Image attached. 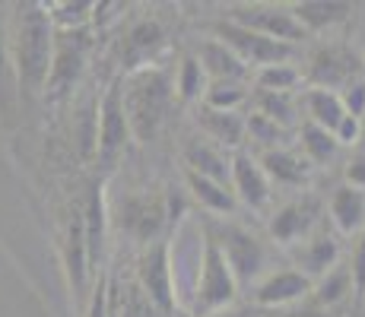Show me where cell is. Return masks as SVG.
<instances>
[{
  "instance_id": "cell-1",
  "label": "cell",
  "mask_w": 365,
  "mask_h": 317,
  "mask_svg": "<svg viewBox=\"0 0 365 317\" xmlns=\"http://www.w3.org/2000/svg\"><path fill=\"white\" fill-rule=\"evenodd\" d=\"M54 38L58 29L45 4H13L10 6V51L19 83V105L29 111L45 102L48 76L54 61Z\"/></svg>"
},
{
  "instance_id": "cell-2",
  "label": "cell",
  "mask_w": 365,
  "mask_h": 317,
  "mask_svg": "<svg viewBox=\"0 0 365 317\" xmlns=\"http://www.w3.org/2000/svg\"><path fill=\"white\" fill-rule=\"evenodd\" d=\"M175 98H178L175 70L168 67L153 63V67L133 70V73L124 76V108H128L130 133L140 146L153 143L159 137Z\"/></svg>"
},
{
  "instance_id": "cell-3",
  "label": "cell",
  "mask_w": 365,
  "mask_h": 317,
  "mask_svg": "<svg viewBox=\"0 0 365 317\" xmlns=\"http://www.w3.org/2000/svg\"><path fill=\"white\" fill-rule=\"evenodd\" d=\"M207 225H210V232H213L216 244H220L222 254H226L229 266H232L238 289H255L267 273L273 270L267 241H261L251 229H245V225H238L232 219L207 222Z\"/></svg>"
},
{
  "instance_id": "cell-4",
  "label": "cell",
  "mask_w": 365,
  "mask_h": 317,
  "mask_svg": "<svg viewBox=\"0 0 365 317\" xmlns=\"http://www.w3.org/2000/svg\"><path fill=\"white\" fill-rule=\"evenodd\" d=\"M133 133L128 121V108H124V76H115L102 95L99 121H96V162H99L102 178L118 168Z\"/></svg>"
},
{
  "instance_id": "cell-5",
  "label": "cell",
  "mask_w": 365,
  "mask_h": 317,
  "mask_svg": "<svg viewBox=\"0 0 365 317\" xmlns=\"http://www.w3.org/2000/svg\"><path fill=\"white\" fill-rule=\"evenodd\" d=\"M89 51H93V29H67L58 32L54 38V61H51V76H48L45 102L61 105L73 95L80 86L83 73L89 67Z\"/></svg>"
},
{
  "instance_id": "cell-6",
  "label": "cell",
  "mask_w": 365,
  "mask_h": 317,
  "mask_svg": "<svg viewBox=\"0 0 365 317\" xmlns=\"http://www.w3.org/2000/svg\"><path fill=\"white\" fill-rule=\"evenodd\" d=\"M235 298H238L235 273L207 225V251H203V266H200L197 292H194V301H191V314H197V317L226 314V308Z\"/></svg>"
},
{
  "instance_id": "cell-7",
  "label": "cell",
  "mask_w": 365,
  "mask_h": 317,
  "mask_svg": "<svg viewBox=\"0 0 365 317\" xmlns=\"http://www.w3.org/2000/svg\"><path fill=\"white\" fill-rule=\"evenodd\" d=\"M312 89H331V93H343L353 83H362L365 76V58L356 51L353 45L343 41H324L318 45L305 61L302 70Z\"/></svg>"
},
{
  "instance_id": "cell-8",
  "label": "cell",
  "mask_w": 365,
  "mask_h": 317,
  "mask_svg": "<svg viewBox=\"0 0 365 317\" xmlns=\"http://www.w3.org/2000/svg\"><path fill=\"white\" fill-rule=\"evenodd\" d=\"M222 19L245 26V29H251L257 35H267L273 41H283V45H299V41L308 38L296 10H292V4H264V0L232 4V6H226Z\"/></svg>"
},
{
  "instance_id": "cell-9",
  "label": "cell",
  "mask_w": 365,
  "mask_h": 317,
  "mask_svg": "<svg viewBox=\"0 0 365 317\" xmlns=\"http://www.w3.org/2000/svg\"><path fill=\"white\" fill-rule=\"evenodd\" d=\"M213 38H220L226 48H232L251 70L277 67V63H289L296 58V45L273 41V38H267V35H257L238 23H229V19H220V23L213 26Z\"/></svg>"
},
{
  "instance_id": "cell-10",
  "label": "cell",
  "mask_w": 365,
  "mask_h": 317,
  "mask_svg": "<svg viewBox=\"0 0 365 317\" xmlns=\"http://www.w3.org/2000/svg\"><path fill=\"white\" fill-rule=\"evenodd\" d=\"M118 216V229L128 232L130 238H137L143 248L159 241V232L165 225V197L156 190H133L121 200V207L115 209Z\"/></svg>"
},
{
  "instance_id": "cell-11",
  "label": "cell",
  "mask_w": 365,
  "mask_h": 317,
  "mask_svg": "<svg viewBox=\"0 0 365 317\" xmlns=\"http://www.w3.org/2000/svg\"><path fill=\"white\" fill-rule=\"evenodd\" d=\"M137 286L146 292V298L159 308V314L168 317L178 308L175 295V276H172V248L168 241H156L143 248L137 260Z\"/></svg>"
},
{
  "instance_id": "cell-12",
  "label": "cell",
  "mask_w": 365,
  "mask_h": 317,
  "mask_svg": "<svg viewBox=\"0 0 365 317\" xmlns=\"http://www.w3.org/2000/svg\"><path fill=\"white\" fill-rule=\"evenodd\" d=\"M321 222V203L314 197H296V200L283 203L270 219V238L277 244H289L296 248L305 238H312L318 232Z\"/></svg>"
},
{
  "instance_id": "cell-13",
  "label": "cell",
  "mask_w": 365,
  "mask_h": 317,
  "mask_svg": "<svg viewBox=\"0 0 365 317\" xmlns=\"http://www.w3.org/2000/svg\"><path fill=\"white\" fill-rule=\"evenodd\" d=\"M312 292H314V279L305 276L296 266H279V270L273 266L261 283L251 289L255 305H261V308H289L296 301L308 298Z\"/></svg>"
},
{
  "instance_id": "cell-14",
  "label": "cell",
  "mask_w": 365,
  "mask_h": 317,
  "mask_svg": "<svg viewBox=\"0 0 365 317\" xmlns=\"http://www.w3.org/2000/svg\"><path fill=\"white\" fill-rule=\"evenodd\" d=\"M165 48V29L159 26V19H137L130 23V29L124 32L121 38V63L128 73L133 70H143V67H153L159 61Z\"/></svg>"
},
{
  "instance_id": "cell-15",
  "label": "cell",
  "mask_w": 365,
  "mask_h": 317,
  "mask_svg": "<svg viewBox=\"0 0 365 317\" xmlns=\"http://www.w3.org/2000/svg\"><path fill=\"white\" fill-rule=\"evenodd\" d=\"M232 190L238 203H245L251 209H264L273 197V181L267 178L261 159L245 150H238L232 156Z\"/></svg>"
},
{
  "instance_id": "cell-16",
  "label": "cell",
  "mask_w": 365,
  "mask_h": 317,
  "mask_svg": "<svg viewBox=\"0 0 365 317\" xmlns=\"http://www.w3.org/2000/svg\"><path fill=\"white\" fill-rule=\"evenodd\" d=\"M19 111L23 105H19V83L10 51V6L0 4V127L10 130Z\"/></svg>"
},
{
  "instance_id": "cell-17",
  "label": "cell",
  "mask_w": 365,
  "mask_h": 317,
  "mask_svg": "<svg viewBox=\"0 0 365 317\" xmlns=\"http://www.w3.org/2000/svg\"><path fill=\"white\" fill-rule=\"evenodd\" d=\"M185 172L222 181V185H232V156L220 143H213V140L194 137L185 146Z\"/></svg>"
},
{
  "instance_id": "cell-18",
  "label": "cell",
  "mask_w": 365,
  "mask_h": 317,
  "mask_svg": "<svg viewBox=\"0 0 365 317\" xmlns=\"http://www.w3.org/2000/svg\"><path fill=\"white\" fill-rule=\"evenodd\" d=\"M327 216L336 235H359L365 229V190L343 181L327 200Z\"/></svg>"
},
{
  "instance_id": "cell-19",
  "label": "cell",
  "mask_w": 365,
  "mask_h": 317,
  "mask_svg": "<svg viewBox=\"0 0 365 317\" xmlns=\"http://www.w3.org/2000/svg\"><path fill=\"white\" fill-rule=\"evenodd\" d=\"M292 254H296V270L312 276L314 283L340 264V244H336L334 235H327V232H321V229L314 232L312 238H305L302 244H296Z\"/></svg>"
},
{
  "instance_id": "cell-20",
  "label": "cell",
  "mask_w": 365,
  "mask_h": 317,
  "mask_svg": "<svg viewBox=\"0 0 365 317\" xmlns=\"http://www.w3.org/2000/svg\"><path fill=\"white\" fill-rule=\"evenodd\" d=\"M197 61L207 70L210 83H245L251 76V67L232 48H226L220 38H207L197 51Z\"/></svg>"
},
{
  "instance_id": "cell-21",
  "label": "cell",
  "mask_w": 365,
  "mask_h": 317,
  "mask_svg": "<svg viewBox=\"0 0 365 317\" xmlns=\"http://www.w3.org/2000/svg\"><path fill=\"white\" fill-rule=\"evenodd\" d=\"M197 124L203 127V137L226 146H242L248 140V118H242V111H216V108H200Z\"/></svg>"
},
{
  "instance_id": "cell-22",
  "label": "cell",
  "mask_w": 365,
  "mask_h": 317,
  "mask_svg": "<svg viewBox=\"0 0 365 317\" xmlns=\"http://www.w3.org/2000/svg\"><path fill=\"white\" fill-rule=\"evenodd\" d=\"M299 108L305 111L308 124H318L331 133L340 130V124L346 121V115H349L340 93H331V89H308V93L302 95Z\"/></svg>"
},
{
  "instance_id": "cell-23",
  "label": "cell",
  "mask_w": 365,
  "mask_h": 317,
  "mask_svg": "<svg viewBox=\"0 0 365 317\" xmlns=\"http://www.w3.org/2000/svg\"><path fill=\"white\" fill-rule=\"evenodd\" d=\"M292 10L308 35L343 26L353 16V4H343V0H302V4H292Z\"/></svg>"
},
{
  "instance_id": "cell-24",
  "label": "cell",
  "mask_w": 365,
  "mask_h": 317,
  "mask_svg": "<svg viewBox=\"0 0 365 317\" xmlns=\"http://www.w3.org/2000/svg\"><path fill=\"white\" fill-rule=\"evenodd\" d=\"M257 159H261L267 178H270L273 185H283V187L305 185V178H308V159L305 156H296V152L283 150V146H270V150L261 152Z\"/></svg>"
},
{
  "instance_id": "cell-25",
  "label": "cell",
  "mask_w": 365,
  "mask_h": 317,
  "mask_svg": "<svg viewBox=\"0 0 365 317\" xmlns=\"http://www.w3.org/2000/svg\"><path fill=\"white\" fill-rule=\"evenodd\" d=\"M185 181L191 187V194L197 197V203L210 213H220L222 219L235 213L238 207V197L232 185H222V181H213V178H203V175H194V172H185Z\"/></svg>"
},
{
  "instance_id": "cell-26",
  "label": "cell",
  "mask_w": 365,
  "mask_h": 317,
  "mask_svg": "<svg viewBox=\"0 0 365 317\" xmlns=\"http://www.w3.org/2000/svg\"><path fill=\"white\" fill-rule=\"evenodd\" d=\"M175 89H178V102L181 105H191V102H203V95H207L210 89V76L207 70H203V63L197 58H181L178 70H175Z\"/></svg>"
},
{
  "instance_id": "cell-27",
  "label": "cell",
  "mask_w": 365,
  "mask_h": 317,
  "mask_svg": "<svg viewBox=\"0 0 365 317\" xmlns=\"http://www.w3.org/2000/svg\"><path fill=\"white\" fill-rule=\"evenodd\" d=\"M349 295H356V283H353V270H349V264H336L331 273H324V276L314 283V298L327 308L340 305V301L349 298Z\"/></svg>"
},
{
  "instance_id": "cell-28",
  "label": "cell",
  "mask_w": 365,
  "mask_h": 317,
  "mask_svg": "<svg viewBox=\"0 0 365 317\" xmlns=\"http://www.w3.org/2000/svg\"><path fill=\"white\" fill-rule=\"evenodd\" d=\"M48 13H51V23L58 32H67V29H86L89 19L96 16V6L99 4H83V0H51L45 4Z\"/></svg>"
},
{
  "instance_id": "cell-29",
  "label": "cell",
  "mask_w": 365,
  "mask_h": 317,
  "mask_svg": "<svg viewBox=\"0 0 365 317\" xmlns=\"http://www.w3.org/2000/svg\"><path fill=\"white\" fill-rule=\"evenodd\" d=\"M299 137H302V152H305L308 162H327V159H334L336 150H340L334 133L324 130V127H318V124L305 121L299 130Z\"/></svg>"
},
{
  "instance_id": "cell-30",
  "label": "cell",
  "mask_w": 365,
  "mask_h": 317,
  "mask_svg": "<svg viewBox=\"0 0 365 317\" xmlns=\"http://www.w3.org/2000/svg\"><path fill=\"white\" fill-rule=\"evenodd\" d=\"M299 80H305V76H302V70L292 67V63L264 67V70H257V76H255L257 93H292V89L299 86Z\"/></svg>"
},
{
  "instance_id": "cell-31",
  "label": "cell",
  "mask_w": 365,
  "mask_h": 317,
  "mask_svg": "<svg viewBox=\"0 0 365 317\" xmlns=\"http://www.w3.org/2000/svg\"><path fill=\"white\" fill-rule=\"evenodd\" d=\"M248 98V86L245 83H210L203 105L216 111H238V105Z\"/></svg>"
},
{
  "instance_id": "cell-32",
  "label": "cell",
  "mask_w": 365,
  "mask_h": 317,
  "mask_svg": "<svg viewBox=\"0 0 365 317\" xmlns=\"http://www.w3.org/2000/svg\"><path fill=\"white\" fill-rule=\"evenodd\" d=\"M257 115L270 118L277 124H286L296 115V105H292L289 93H257Z\"/></svg>"
},
{
  "instance_id": "cell-33",
  "label": "cell",
  "mask_w": 365,
  "mask_h": 317,
  "mask_svg": "<svg viewBox=\"0 0 365 317\" xmlns=\"http://www.w3.org/2000/svg\"><path fill=\"white\" fill-rule=\"evenodd\" d=\"M349 270H353V283H356V295L365 298V229L356 235L353 241V254H349Z\"/></svg>"
},
{
  "instance_id": "cell-34",
  "label": "cell",
  "mask_w": 365,
  "mask_h": 317,
  "mask_svg": "<svg viewBox=\"0 0 365 317\" xmlns=\"http://www.w3.org/2000/svg\"><path fill=\"white\" fill-rule=\"evenodd\" d=\"M108 279L99 276V286L93 289L89 295V305H86V317H108L111 314V301H108Z\"/></svg>"
},
{
  "instance_id": "cell-35",
  "label": "cell",
  "mask_w": 365,
  "mask_h": 317,
  "mask_svg": "<svg viewBox=\"0 0 365 317\" xmlns=\"http://www.w3.org/2000/svg\"><path fill=\"white\" fill-rule=\"evenodd\" d=\"M334 137H336V143H340V146L359 143V137H362V121H359V118H353V115H346V121L340 124V130H336Z\"/></svg>"
},
{
  "instance_id": "cell-36",
  "label": "cell",
  "mask_w": 365,
  "mask_h": 317,
  "mask_svg": "<svg viewBox=\"0 0 365 317\" xmlns=\"http://www.w3.org/2000/svg\"><path fill=\"white\" fill-rule=\"evenodd\" d=\"M346 185H353V187H362L365 190V150H359L353 159L346 162Z\"/></svg>"
},
{
  "instance_id": "cell-37",
  "label": "cell",
  "mask_w": 365,
  "mask_h": 317,
  "mask_svg": "<svg viewBox=\"0 0 365 317\" xmlns=\"http://www.w3.org/2000/svg\"><path fill=\"white\" fill-rule=\"evenodd\" d=\"M213 317H242V314H229V311H226V314H213Z\"/></svg>"
}]
</instances>
